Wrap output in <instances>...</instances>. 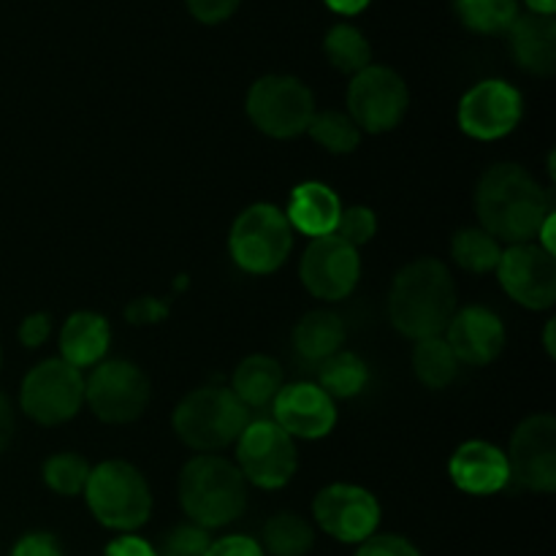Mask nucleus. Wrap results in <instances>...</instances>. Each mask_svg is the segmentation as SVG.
<instances>
[{
    "mask_svg": "<svg viewBox=\"0 0 556 556\" xmlns=\"http://www.w3.org/2000/svg\"><path fill=\"white\" fill-rule=\"evenodd\" d=\"M554 212L548 190L519 163H494L476 188V215L481 228L505 242H532Z\"/></svg>",
    "mask_w": 556,
    "mask_h": 556,
    "instance_id": "obj_1",
    "label": "nucleus"
},
{
    "mask_svg": "<svg viewBox=\"0 0 556 556\" xmlns=\"http://www.w3.org/2000/svg\"><path fill=\"white\" fill-rule=\"evenodd\" d=\"M456 313V286L448 266L438 258H418L391 282L389 318L410 340L440 337Z\"/></svg>",
    "mask_w": 556,
    "mask_h": 556,
    "instance_id": "obj_2",
    "label": "nucleus"
},
{
    "mask_svg": "<svg viewBox=\"0 0 556 556\" xmlns=\"http://www.w3.org/2000/svg\"><path fill=\"white\" fill-rule=\"evenodd\" d=\"M179 503L195 527L217 530L244 514L248 481L233 462L215 454H199L182 467Z\"/></svg>",
    "mask_w": 556,
    "mask_h": 556,
    "instance_id": "obj_3",
    "label": "nucleus"
},
{
    "mask_svg": "<svg viewBox=\"0 0 556 556\" xmlns=\"http://www.w3.org/2000/svg\"><path fill=\"white\" fill-rule=\"evenodd\" d=\"M250 424V410L228 389L204 386L185 396L174 410V432L188 448L215 454L237 443Z\"/></svg>",
    "mask_w": 556,
    "mask_h": 556,
    "instance_id": "obj_4",
    "label": "nucleus"
},
{
    "mask_svg": "<svg viewBox=\"0 0 556 556\" xmlns=\"http://www.w3.org/2000/svg\"><path fill=\"white\" fill-rule=\"evenodd\" d=\"M85 497L92 516L117 532L139 530L152 514L150 483L130 462L109 459L92 467Z\"/></svg>",
    "mask_w": 556,
    "mask_h": 556,
    "instance_id": "obj_5",
    "label": "nucleus"
},
{
    "mask_svg": "<svg viewBox=\"0 0 556 556\" xmlns=\"http://www.w3.org/2000/svg\"><path fill=\"white\" fill-rule=\"evenodd\" d=\"M233 264L248 275H271L293 250V228L286 212L271 204H253L233 220L228 233Z\"/></svg>",
    "mask_w": 556,
    "mask_h": 556,
    "instance_id": "obj_6",
    "label": "nucleus"
},
{
    "mask_svg": "<svg viewBox=\"0 0 556 556\" xmlns=\"http://www.w3.org/2000/svg\"><path fill=\"white\" fill-rule=\"evenodd\" d=\"M248 117L261 134L271 139H293L307 134V125L315 114L313 92L293 76H261L248 92Z\"/></svg>",
    "mask_w": 556,
    "mask_h": 556,
    "instance_id": "obj_7",
    "label": "nucleus"
},
{
    "mask_svg": "<svg viewBox=\"0 0 556 556\" xmlns=\"http://www.w3.org/2000/svg\"><path fill=\"white\" fill-rule=\"evenodd\" d=\"M81 402H85L81 369L71 367L63 358H47L22 380V410L41 427H58V424L71 421L79 413Z\"/></svg>",
    "mask_w": 556,
    "mask_h": 556,
    "instance_id": "obj_8",
    "label": "nucleus"
},
{
    "mask_svg": "<svg viewBox=\"0 0 556 556\" xmlns=\"http://www.w3.org/2000/svg\"><path fill=\"white\" fill-rule=\"evenodd\" d=\"M410 106V92L405 79L386 65H367L353 76L348 87V112L367 134H386L405 119Z\"/></svg>",
    "mask_w": 556,
    "mask_h": 556,
    "instance_id": "obj_9",
    "label": "nucleus"
},
{
    "mask_svg": "<svg viewBox=\"0 0 556 556\" xmlns=\"http://www.w3.org/2000/svg\"><path fill=\"white\" fill-rule=\"evenodd\" d=\"M237 467L253 486L282 489L299 467L293 438L269 418L250 421L237 440Z\"/></svg>",
    "mask_w": 556,
    "mask_h": 556,
    "instance_id": "obj_10",
    "label": "nucleus"
},
{
    "mask_svg": "<svg viewBox=\"0 0 556 556\" xmlns=\"http://www.w3.org/2000/svg\"><path fill=\"white\" fill-rule=\"evenodd\" d=\"M85 400L103 424H130L147 410L150 378L134 362H101L85 380Z\"/></svg>",
    "mask_w": 556,
    "mask_h": 556,
    "instance_id": "obj_11",
    "label": "nucleus"
},
{
    "mask_svg": "<svg viewBox=\"0 0 556 556\" xmlns=\"http://www.w3.org/2000/svg\"><path fill=\"white\" fill-rule=\"evenodd\" d=\"M510 481L530 492L552 494L556 489V418L535 413L516 427L508 454Z\"/></svg>",
    "mask_w": 556,
    "mask_h": 556,
    "instance_id": "obj_12",
    "label": "nucleus"
},
{
    "mask_svg": "<svg viewBox=\"0 0 556 556\" xmlns=\"http://www.w3.org/2000/svg\"><path fill=\"white\" fill-rule=\"evenodd\" d=\"M525 114L521 92L505 79H483L462 96L459 128L478 141H497L514 134Z\"/></svg>",
    "mask_w": 556,
    "mask_h": 556,
    "instance_id": "obj_13",
    "label": "nucleus"
},
{
    "mask_svg": "<svg viewBox=\"0 0 556 556\" xmlns=\"http://www.w3.org/2000/svg\"><path fill=\"white\" fill-rule=\"evenodd\" d=\"M320 530L342 543H364L380 525V505L372 492L353 483H331L320 489L313 503Z\"/></svg>",
    "mask_w": 556,
    "mask_h": 556,
    "instance_id": "obj_14",
    "label": "nucleus"
},
{
    "mask_svg": "<svg viewBox=\"0 0 556 556\" xmlns=\"http://www.w3.org/2000/svg\"><path fill=\"white\" fill-rule=\"evenodd\" d=\"M500 282L527 309H552L556 302V258L538 242L514 244L500 255Z\"/></svg>",
    "mask_w": 556,
    "mask_h": 556,
    "instance_id": "obj_15",
    "label": "nucleus"
},
{
    "mask_svg": "<svg viewBox=\"0 0 556 556\" xmlns=\"http://www.w3.org/2000/svg\"><path fill=\"white\" fill-rule=\"evenodd\" d=\"M304 288L315 299L324 302H340L348 299L362 277V258L358 250L342 242L340 237H318L304 250L302 266H299Z\"/></svg>",
    "mask_w": 556,
    "mask_h": 556,
    "instance_id": "obj_16",
    "label": "nucleus"
},
{
    "mask_svg": "<svg viewBox=\"0 0 556 556\" xmlns=\"http://www.w3.org/2000/svg\"><path fill=\"white\" fill-rule=\"evenodd\" d=\"M275 405V418L271 421L286 434L299 440H320L334 429L337 407L334 400L315 383H291L282 386Z\"/></svg>",
    "mask_w": 556,
    "mask_h": 556,
    "instance_id": "obj_17",
    "label": "nucleus"
},
{
    "mask_svg": "<svg viewBox=\"0 0 556 556\" xmlns=\"http://www.w3.org/2000/svg\"><path fill=\"white\" fill-rule=\"evenodd\" d=\"M445 331H448L445 342L454 356L459 358V364H470V367H486L505 348V326L500 315L478 304L454 313Z\"/></svg>",
    "mask_w": 556,
    "mask_h": 556,
    "instance_id": "obj_18",
    "label": "nucleus"
},
{
    "mask_svg": "<svg viewBox=\"0 0 556 556\" xmlns=\"http://www.w3.org/2000/svg\"><path fill=\"white\" fill-rule=\"evenodd\" d=\"M448 476L459 492L489 497V494L503 492L510 483L508 456L486 440H467L451 456Z\"/></svg>",
    "mask_w": 556,
    "mask_h": 556,
    "instance_id": "obj_19",
    "label": "nucleus"
},
{
    "mask_svg": "<svg viewBox=\"0 0 556 556\" xmlns=\"http://www.w3.org/2000/svg\"><path fill=\"white\" fill-rule=\"evenodd\" d=\"M342 215V201L329 185L324 182H302L293 188L288 201V223L304 237H329L337 231V223Z\"/></svg>",
    "mask_w": 556,
    "mask_h": 556,
    "instance_id": "obj_20",
    "label": "nucleus"
},
{
    "mask_svg": "<svg viewBox=\"0 0 556 556\" xmlns=\"http://www.w3.org/2000/svg\"><path fill=\"white\" fill-rule=\"evenodd\" d=\"M510 52L516 63L535 76H552L556 71V22L554 16H519L510 25Z\"/></svg>",
    "mask_w": 556,
    "mask_h": 556,
    "instance_id": "obj_21",
    "label": "nucleus"
},
{
    "mask_svg": "<svg viewBox=\"0 0 556 556\" xmlns=\"http://www.w3.org/2000/svg\"><path fill=\"white\" fill-rule=\"evenodd\" d=\"M109 342H112L109 320L90 309H81V313L68 315L60 329V353H63L60 358L76 369L96 367L106 356Z\"/></svg>",
    "mask_w": 556,
    "mask_h": 556,
    "instance_id": "obj_22",
    "label": "nucleus"
},
{
    "mask_svg": "<svg viewBox=\"0 0 556 556\" xmlns=\"http://www.w3.org/2000/svg\"><path fill=\"white\" fill-rule=\"evenodd\" d=\"M342 342H345V324L340 315L329 313V309H313L293 329V345H296L299 356L315 364L342 351Z\"/></svg>",
    "mask_w": 556,
    "mask_h": 556,
    "instance_id": "obj_23",
    "label": "nucleus"
},
{
    "mask_svg": "<svg viewBox=\"0 0 556 556\" xmlns=\"http://www.w3.org/2000/svg\"><path fill=\"white\" fill-rule=\"evenodd\" d=\"M231 394L242 402L244 407H266L282 389V367L269 356H248L237 367L231 380Z\"/></svg>",
    "mask_w": 556,
    "mask_h": 556,
    "instance_id": "obj_24",
    "label": "nucleus"
},
{
    "mask_svg": "<svg viewBox=\"0 0 556 556\" xmlns=\"http://www.w3.org/2000/svg\"><path fill=\"white\" fill-rule=\"evenodd\" d=\"M367 380V364L351 351H337L334 356L324 358L318 367V386L331 400H351V396L362 394Z\"/></svg>",
    "mask_w": 556,
    "mask_h": 556,
    "instance_id": "obj_25",
    "label": "nucleus"
},
{
    "mask_svg": "<svg viewBox=\"0 0 556 556\" xmlns=\"http://www.w3.org/2000/svg\"><path fill=\"white\" fill-rule=\"evenodd\" d=\"M413 369H416V378L427 389L438 391L454 383L456 375H459V358L454 356V351H451L443 337H427V340L416 342Z\"/></svg>",
    "mask_w": 556,
    "mask_h": 556,
    "instance_id": "obj_26",
    "label": "nucleus"
},
{
    "mask_svg": "<svg viewBox=\"0 0 556 556\" xmlns=\"http://www.w3.org/2000/svg\"><path fill=\"white\" fill-rule=\"evenodd\" d=\"M315 546V530L296 514H277L264 525V554L307 556Z\"/></svg>",
    "mask_w": 556,
    "mask_h": 556,
    "instance_id": "obj_27",
    "label": "nucleus"
},
{
    "mask_svg": "<svg viewBox=\"0 0 556 556\" xmlns=\"http://www.w3.org/2000/svg\"><path fill=\"white\" fill-rule=\"evenodd\" d=\"M500 255H503L500 242L483 228H462L451 239V258L472 275H486V271L497 269Z\"/></svg>",
    "mask_w": 556,
    "mask_h": 556,
    "instance_id": "obj_28",
    "label": "nucleus"
},
{
    "mask_svg": "<svg viewBox=\"0 0 556 556\" xmlns=\"http://www.w3.org/2000/svg\"><path fill=\"white\" fill-rule=\"evenodd\" d=\"M324 52L329 58V63L334 65L342 74H353L364 71L372 60V47L364 38L362 30H356L353 25H334L326 33Z\"/></svg>",
    "mask_w": 556,
    "mask_h": 556,
    "instance_id": "obj_29",
    "label": "nucleus"
},
{
    "mask_svg": "<svg viewBox=\"0 0 556 556\" xmlns=\"http://www.w3.org/2000/svg\"><path fill=\"white\" fill-rule=\"evenodd\" d=\"M456 14L465 27L492 36L519 20V0H456Z\"/></svg>",
    "mask_w": 556,
    "mask_h": 556,
    "instance_id": "obj_30",
    "label": "nucleus"
},
{
    "mask_svg": "<svg viewBox=\"0 0 556 556\" xmlns=\"http://www.w3.org/2000/svg\"><path fill=\"white\" fill-rule=\"evenodd\" d=\"M307 134L313 136V141H318L324 150L334 152V155H348L362 141V130L353 123L351 114L337 112V109L315 112L307 125Z\"/></svg>",
    "mask_w": 556,
    "mask_h": 556,
    "instance_id": "obj_31",
    "label": "nucleus"
},
{
    "mask_svg": "<svg viewBox=\"0 0 556 556\" xmlns=\"http://www.w3.org/2000/svg\"><path fill=\"white\" fill-rule=\"evenodd\" d=\"M90 470L92 467L87 465L85 456L65 451V454H54L43 462V481L54 494L76 497V494L85 492Z\"/></svg>",
    "mask_w": 556,
    "mask_h": 556,
    "instance_id": "obj_32",
    "label": "nucleus"
},
{
    "mask_svg": "<svg viewBox=\"0 0 556 556\" xmlns=\"http://www.w3.org/2000/svg\"><path fill=\"white\" fill-rule=\"evenodd\" d=\"M378 233V217L369 206H351V210H342L340 223H337L334 237H340L342 242H348L351 248H362V244L372 242V237Z\"/></svg>",
    "mask_w": 556,
    "mask_h": 556,
    "instance_id": "obj_33",
    "label": "nucleus"
},
{
    "mask_svg": "<svg viewBox=\"0 0 556 556\" xmlns=\"http://www.w3.org/2000/svg\"><path fill=\"white\" fill-rule=\"evenodd\" d=\"M210 532L195 525H179L163 538L157 556H204L210 548Z\"/></svg>",
    "mask_w": 556,
    "mask_h": 556,
    "instance_id": "obj_34",
    "label": "nucleus"
},
{
    "mask_svg": "<svg viewBox=\"0 0 556 556\" xmlns=\"http://www.w3.org/2000/svg\"><path fill=\"white\" fill-rule=\"evenodd\" d=\"M356 556H421L407 538L400 535H372L358 543Z\"/></svg>",
    "mask_w": 556,
    "mask_h": 556,
    "instance_id": "obj_35",
    "label": "nucleus"
},
{
    "mask_svg": "<svg viewBox=\"0 0 556 556\" xmlns=\"http://www.w3.org/2000/svg\"><path fill=\"white\" fill-rule=\"evenodd\" d=\"M168 315V304L163 299H152V296H141L134 299V302L125 307V320L130 326H152L157 320H163Z\"/></svg>",
    "mask_w": 556,
    "mask_h": 556,
    "instance_id": "obj_36",
    "label": "nucleus"
},
{
    "mask_svg": "<svg viewBox=\"0 0 556 556\" xmlns=\"http://www.w3.org/2000/svg\"><path fill=\"white\" fill-rule=\"evenodd\" d=\"M204 556H266L258 541L248 535H228L220 541L210 543Z\"/></svg>",
    "mask_w": 556,
    "mask_h": 556,
    "instance_id": "obj_37",
    "label": "nucleus"
},
{
    "mask_svg": "<svg viewBox=\"0 0 556 556\" xmlns=\"http://www.w3.org/2000/svg\"><path fill=\"white\" fill-rule=\"evenodd\" d=\"M11 556H63L58 538L49 532H30V535L20 538Z\"/></svg>",
    "mask_w": 556,
    "mask_h": 556,
    "instance_id": "obj_38",
    "label": "nucleus"
},
{
    "mask_svg": "<svg viewBox=\"0 0 556 556\" xmlns=\"http://www.w3.org/2000/svg\"><path fill=\"white\" fill-rule=\"evenodd\" d=\"M239 0H188L190 14L206 25H217V22L228 20L237 11Z\"/></svg>",
    "mask_w": 556,
    "mask_h": 556,
    "instance_id": "obj_39",
    "label": "nucleus"
},
{
    "mask_svg": "<svg viewBox=\"0 0 556 556\" xmlns=\"http://www.w3.org/2000/svg\"><path fill=\"white\" fill-rule=\"evenodd\" d=\"M52 334V318L47 313L27 315L20 324V342L25 348H41Z\"/></svg>",
    "mask_w": 556,
    "mask_h": 556,
    "instance_id": "obj_40",
    "label": "nucleus"
},
{
    "mask_svg": "<svg viewBox=\"0 0 556 556\" xmlns=\"http://www.w3.org/2000/svg\"><path fill=\"white\" fill-rule=\"evenodd\" d=\"M103 556H157V552L144 541V538L119 535L117 541L109 543Z\"/></svg>",
    "mask_w": 556,
    "mask_h": 556,
    "instance_id": "obj_41",
    "label": "nucleus"
},
{
    "mask_svg": "<svg viewBox=\"0 0 556 556\" xmlns=\"http://www.w3.org/2000/svg\"><path fill=\"white\" fill-rule=\"evenodd\" d=\"M11 438H14V410H11L5 394H0V454L11 443Z\"/></svg>",
    "mask_w": 556,
    "mask_h": 556,
    "instance_id": "obj_42",
    "label": "nucleus"
},
{
    "mask_svg": "<svg viewBox=\"0 0 556 556\" xmlns=\"http://www.w3.org/2000/svg\"><path fill=\"white\" fill-rule=\"evenodd\" d=\"M324 3L329 5L331 11H337V14L353 16V14H358V11L367 9L369 0H324Z\"/></svg>",
    "mask_w": 556,
    "mask_h": 556,
    "instance_id": "obj_43",
    "label": "nucleus"
},
{
    "mask_svg": "<svg viewBox=\"0 0 556 556\" xmlns=\"http://www.w3.org/2000/svg\"><path fill=\"white\" fill-rule=\"evenodd\" d=\"M527 5L532 9V14H543V16H554L556 11V0H527Z\"/></svg>",
    "mask_w": 556,
    "mask_h": 556,
    "instance_id": "obj_44",
    "label": "nucleus"
},
{
    "mask_svg": "<svg viewBox=\"0 0 556 556\" xmlns=\"http://www.w3.org/2000/svg\"><path fill=\"white\" fill-rule=\"evenodd\" d=\"M546 351L548 356H554V320L546 324Z\"/></svg>",
    "mask_w": 556,
    "mask_h": 556,
    "instance_id": "obj_45",
    "label": "nucleus"
}]
</instances>
